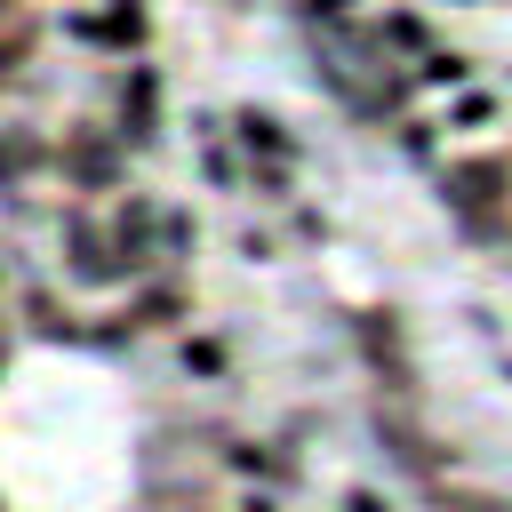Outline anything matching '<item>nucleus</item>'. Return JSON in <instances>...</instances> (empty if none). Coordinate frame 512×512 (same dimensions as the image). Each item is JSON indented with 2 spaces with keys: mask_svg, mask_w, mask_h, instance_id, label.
Segmentation results:
<instances>
[{
  "mask_svg": "<svg viewBox=\"0 0 512 512\" xmlns=\"http://www.w3.org/2000/svg\"><path fill=\"white\" fill-rule=\"evenodd\" d=\"M440 192H448V208H464L472 232H488L496 208L512 200V160H504V152H488V160H448V168H440Z\"/></svg>",
  "mask_w": 512,
  "mask_h": 512,
  "instance_id": "1",
  "label": "nucleus"
},
{
  "mask_svg": "<svg viewBox=\"0 0 512 512\" xmlns=\"http://www.w3.org/2000/svg\"><path fill=\"white\" fill-rule=\"evenodd\" d=\"M112 240H120V264H128V272H152V264H160L168 216L152 208V192H128V200L112 208Z\"/></svg>",
  "mask_w": 512,
  "mask_h": 512,
  "instance_id": "2",
  "label": "nucleus"
},
{
  "mask_svg": "<svg viewBox=\"0 0 512 512\" xmlns=\"http://www.w3.org/2000/svg\"><path fill=\"white\" fill-rule=\"evenodd\" d=\"M64 248H72V280H88V288H112V280H128V264H120V240L112 232H96V216H64Z\"/></svg>",
  "mask_w": 512,
  "mask_h": 512,
  "instance_id": "3",
  "label": "nucleus"
},
{
  "mask_svg": "<svg viewBox=\"0 0 512 512\" xmlns=\"http://www.w3.org/2000/svg\"><path fill=\"white\" fill-rule=\"evenodd\" d=\"M112 136H120V128H112ZM112 136H104V128H64V144H56V168H64L72 184L104 192V184L120 176V152H112Z\"/></svg>",
  "mask_w": 512,
  "mask_h": 512,
  "instance_id": "4",
  "label": "nucleus"
},
{
  "mask_svg": "<svg viewBox=\"0 0 512 512\" xmlns=\"http://www.w3.org/2000/svg\"><path fill=\"white\" fill-rule=\"evenodd\" d=\"M152 136H160V72L136 64L120 80V144H152Z\"/></svg>",
  "mask_w": 512,
  "mask_h": 512,
  "instance_id": "5",
  "label": "nucleus"
},
{
  "mask_svg": "<svg viewBox=\"0 0 512 512\" xmlns=\"http://www.w3.org/2000/svg\"><path fill=\"white\" fill-rule=\"evenodd\" d=\"M232 128H240V144H248V152H264V160H288V152H296V136H288V128H280V112H264V104H240V112H232Z\"/></svg>",
  "mask_w": 512,
  "mask_h": 512,
  "instance_id": "6",
  "label": "nucleus"
},
{
  "mask_svg": "<svg viewBox=\"0 0 512 512\" xmlns=\"http://www.w3.org/2000/svg\"><path fill=\"white\" fill-rule=\"evenodd\" d=\"M144 32H152L144 0H112V8L96 16V40H112V48H144Z\"/></svg>",
  "mask_w": 512,
  "mask_h": 512,
  "instance_id": "7",
  "label": "nucleus"
},
{
  "mask_svg": "<svg viewBox=\"0 0 512 512\" xmlns=\"http://www.w3.org/2000/svg\"><path fill=\"white\" fill-rule=\"evenodd\" d=\"M32 168H40V136L32 128H0V184H16Z\"/></svg>",
  "mask_w": 512,
  "mask_h": 512,
  "instance_id": "8",
  "label": "nucleus"
},
{
  "mask_svg": "<svg viewBox=\"0 0 512 512\" xmlns=\"http://www.w3.org/2000/svg\"><path fill=\"white\" fill-rule=\"evenodd\" d=\"M416 80H424V88H456V80H472V56H464V48H424Z\"/></svg>",
  "mask_w": 512,
  "mask_h": 512,
  "instance_id": "9",
  "label": "nucleus"
},
{
  "mask_svg": "<svg viewBox=\"0 0 512 512\" xmlns=\"http://www.w3.org/2000/svg\"><path fill=\"white\" fill-rule=\"evenodd\" d=\"M376 48H432V32H424V16H408V8H392V16L376 24Z\"/></svg>",
  "mask_w": 512,
  "mask_h": 512,
  "instance_id": "10",
  "label": "nucleus"
},
{
  "mask_svg": "<svg viewBox=\"0 0 512 512\" xmlns=\"http://www.w3.org/2000/svg\"><path fill=\"white\" fill-rule=\"evenodd\" d=\"M176 312H184V296H176V288H144V296H136V312H128V328H160V320H176Z\"/></svg>",
  "mask_w": 512,
  "mask_h": 512,
  "instance_id": "11",
  "label": "nucleus"
},
{
  "mask_svg": "<svg viewBox=\"0 0 512 512\" xmlns=\"http://www.w3.org/2000/svg\"><path fill=\"white\" fill-rule=\"evenodd\" d=\"M184 368H200V376H224V344H216V336H184Z\"/></svg>",
  "mask_w": 512,
  "mask_h": 512,
  "instance_id": "12",
  "label": "nucleus"
},
{
  "mask_svg": "<svg viewBox=\"0 0 512 512\" xmlns=\"http://www.w3.org/2000/svg\"><path fill=\"white\" fill-rule=\"evenodd\" d=\"M232 464H240V472H256V480H272V472H288V464H280L272 448H256V440H240V448H232Z\"/></svg>",
  "mask_w": 512,
  "mask_h": 512,
  "instance_id": "13",
  "label": "nucleus"
},
{
  "mask_svg": "<svg viewBox=\"0 0 512 512\" xmlns=\"http://www.w3.org/2000/svg\"><path fill=\"white\" fill-rule=\"evenodd\" d=\"M248 176H256L264 200H288V160H264V168H248Z\"/></svg>",
  "mask_w": 512,
  "mask_h": 512,
  "instance_id": "14",
  "label": "nucleus"
},
{
  "mask_svg": "<svg viewBox=\"0 0 512 512\" xmlns=\"http://www.w3.org/2000/svg\"><path fill=\"white\" fill-rule=\"evenodd\" d=\"M448 120H456V128H480V120H488V96H464V104H456Z\"/></svg>",
  "mask_w": 512,
  "mask_h": 512,
  "instance_id": "15",
  "label": "nucleus"
},
{
  "mask_svg": "<svg viewBox=\"0 0 512 512\" xmlns=\"http://www.w3.org/2000/svg\"><path fill=\"white\" fill-rule=\"evenodd\" d=\"M400 144L408 152H432V120H400Z\"/></svg>",
  "mask_w": 512,
  "mask_h": 512,
  "instance_id": "16",
  "label": "nucleus"
},
{
  "mask_svg": "<svg viewBox=\"0 0 512 512\" xmlns=\"http://www.w3.org/2000/svg\"><path fill=\"white\" fill-rule=\"evenodd\" d=\"M344 512H392V504H384L376 488H352V496H344Z\"/></svg>",
  "mask_w": 512,
  "mask_h": 512,
  "instance_id": "17",
  "label": "nucleus"
},
{
  "mask_svg": "<svg viewBox=\"0 0 512 512\" xmlns=\"http://www.w3.org/2000/svg\"><path fill=\"white\" fill-rule=\"evenodd\" d=\"M0 24H24V0H0Z\"/></svg>",
  "mask_w": 512,
  "mask_h": 512,
  "instance_id": "18",
  "label": "nucleus"
},
{
  "mask_svg": "<svg viewBox=\"0 0 512 512\" xmlns=\"http://www.w3.org/2000/svg\"><path fill=\"white\" fill-rule=\"evenodd\" d=\"M240 512H280V504H272V496H248V504H240Z\"/></svg>",
  "mask_w": 512,
  "mask_h": 512,
  "instance_id": "19",
  "label": "nucleus"
}]
</instances>
